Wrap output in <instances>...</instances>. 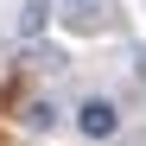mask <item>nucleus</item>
Instances as JSON below:
<instances>
[{"label":"nucleus","instance_id":"1","mask_svg":"<svg viewBox=\"0 0 146 146\" xmlns=\"http://www.w3.org/2000/svg\"><path fill=\"white\" fill-rule=\"evenodd\" d=\"M76 127H83V140H114V133H121L114 102H108V95H89V102L76 108Z\"/></svg>","mask_w":146,"mask_h":146},{"label":"nucleus","instance_id":"2","mask_svg":"<svg viewBox=\"0 0 146 146\" xmlns=\"http://www.w3.org/2000/svg\"><path fill=\"white\" fill-rule=\"evenodd\" d=\"M19 121L44 133V127H57V108H51V102H26V114H19Z\"/></svg>","mask_w":146,"mask_h":146},{"label":"nucleus","instance_id":"3","mask_svg":"<svg viewBox=\"0 0 146 146\" xmlns=\"http://www.w3.org/2000/svg\"><path fill=\"white\" fill-rule=\"evenodd\" d=\"M121 146H146V133H133V140H121Z\"/></svg>","mask_w":146,"mask_h":146}]
</instances>
